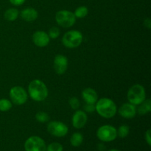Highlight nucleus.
I'll use <instances>...</instances> for the list:
<instances>
[{
	"mask_svg": "<svg viewBox=\"0 0 151 151\" xmlns=\"http://www.w3.org/2000/svg\"><path fill=\"white\" fill-rule=\"evenodd\" d=\"M9 1H10V2L13 5L19 6L23 4L26 0H9Z\"/></svg>",
	"mask_w": 151,
	"mask_h": 151,
	"instance_id": "28",
	"label": "nucleus"
},
{
	"mask_svg": "<svg viewBox=\"0 0 151 151\" xmlns=\"http://www.w3.org/2000/svg\"><path fill=\"white\" fill-rule=\"evenodd\" d=\"M13 107V103L10 100L5 98L0 99V111H8Z\"/></svg>",
	"mask_w": 151,
	"mask_h": 151,
	"instance_id": "20",
	"label": "nucleus"
},
{
	"mask_svg": "<svg viewBox=\"0 0 151 151\" xmlns=\"http://www.w3.org/2000/svg\"><path fill=\"white\" fill-rule=\"evenodd\" d=\"M128 100L134 106H139L146 100V91L144 86L140 84H135L129 88L127 94Z\"/></svg>",
	"mask_w": 151,
	"mask_h": 151,
	"instance_id": "4",
	"label": "nucleus"
},
{
	"mask_svg": "<svg viewBox=\"0 0 151 151\" xmlns=\"http://www.w3.org/2000/svg\"><path fill=\"white\" fill-rule=\"evenodd\" d=\"M144 26L146 28H147L148 29H150L151 28V20L149 18L146 19L144 21Z\"/></svg>",
	"mask_w": 151,
	"mask_h": 151,
	"instance_id": "29",
	"label": "nucleus"
},
{
	"mask_svg": "<svg viewBox=\"0 0 151 151\" xmlns=\"http://www.w3.org/2000/svg\"><path fill=\"white\" fill-rule=\"evenodd\" d=\"M83 109L86 113H93L95 111V104L86 103L83 106Z\"/></svg>",
	"mask_w": 151,
	"mask_h": 151,
	"instance_id": "26",
	"label": "nucleus"
},
{
	"mask_svg": "<svg viewBox=\"0 0 151 151\" xmlns=\"http://www.w3.org/2000/svg\"><path fill=\"white\" fill-rule=\"evenodd\" d=\"M88 7H86V6H80L75 10L74 14H75L76 19L77 18L78 19H83V18H85L88 15Z\"/></svg>",
	"mask_w": 151,
	"mask_h": 151,
	"instance_id": "19",
	"label": "nucleus"
},
{
	"mask_svg": "<svg viewBox=\"0 0 151 151\" xmlns=\"http://www.w3.org/2000/svg\"><path fill=\"white\" fill-rule=\"evenodd\" d=\"M97 137L100 141L104 142L114 141L117 137L116 128L111 125H102L97 129Z\"/></svg>",
	"mask_w": 151,
	"mask_h": 151,
	"instance_id": "6",
	"label": "nucleus"
},
{
	"mask_svg": "<svg viewBox=\"0 0 151 151\" xmlns=\"http://www.w3.org/2000/svg\"><path fill=\"white\" fill-rule=\"evenodd\" d=\"M35 119L38 122L41 123H45V122H49L50 120V116L47 113L44 111H39L35 114Z\"/></svg>",
	"mask_w": 151,
	"mask_h": 151,
	"instance_id": "22",
	"label": "nucleus"
},
{
	"mask_svg": "<svg viewBox=\"0 0 151 151\" xmlns=\"http://www.w3.org/2000/svg\"><path fill=\"white\" fill-rule=\"evenodd\" d=\"M32 42L38 47H45L49 44L50 38L48 34L44 31L38 30L32 35Z\"/></svg>",
	"mask_w": 151,
	"mask_h": 151,
	"instance_id": "13",
	"label": "nucleus"
},
{
	"mask_svg": "<svg viewBox=\"0 0 151 151\" xmlns=\"http://www.w3.org/2000/svg\"><path fill=\"white\" fill-rule=\"evenodd\" d=\"M28 93L31 99L36 102H42L48 97V88L41 80L35 79L31 81L28 86Z\"/></svg>",
	"mask_w": 151,
	"mask_h": 151,
	"instance_id": "2",
	"label": "nucleus"
},
{
	"mask_svg": "<svg viewBox=\"0 0 151 151\" xmlns=\"http://www.w3.org/2000/svg\"><path fill=\"white\" fill-rule=\"evenodd\" d=\"M151 111V101L150 99H147L139 105L138 109L137 108V114L139 115H145Z\"/></svg>",
	"mask_w": 151,
	"mask_h": 151,
	"instance_id": "16",
	"label": "nucleus"
},
{
	"mask_svg": "<svg viewBox=\"0 0 151 151\" xmlns=\"http://www.w3.org/2000/svg\"><path fill=\"white\" fill-rule=\"evenodd\" d=\"M20 16L23 20L27 22H32L37 19L38 16V13L35 8L27 7L22 10L20 13Z\"/></svg>",
	"mask_w": 151,
	"mask_h": 151,
	"instance_id": "15",
	"label": "nucleus"
},
{
	"mask_svg": "<svg viewBox=\"0 0 151 151\" xmlns=\"http://www.w3.org/2000/svg\"><path fill=\"white\" fill-rule=\"evenodd\" d=\"M47 34H48L50 38L55 39V38L59 37V35H60V31L57 27H52V28H50V30H49V32Z\"/></svg>",
	"mask_w": 151,
	"mask_h": 151,
	"instance_id": "24",
	"label": "nucleus"
},
{
	"mask_svg": "<svg viewBox=\"0 0 151 151\" xmlns=\"http://www.w3.org/2000/svg\"><path fill=\"white\" fill-rule=\"evenodd\" d=\"M9 95L11 100L10 101L16 106H22L27 101V93L26 90L20 86L12 87L10 90Z\"/></svg>",
	"mask_w": 151,
	"mask_h": 151,
	"instance_id": "7",
	"label": "nucleus"
},
{
	"mask_svg": "<svg viewBox=\"0 0 151 151\" xmlns=\"http://www.w3.org/2000/svg\"><path fill=\"white\" fill-rule=\"evenodd\" d=\"M55 21L59 26L64 28H69L75 24L76 22V17L72 11L62 10L56 13Z\"/></svg>",
	"mask_w": 151,
	"mask_h": 151,
	"instance_id": "5",
	"label": "nucleus"
},
{
	"mask_svg": "<svg viewBox=\"0 0 151 151\" xmlns=\"http://www.w3.org/2000/svg\"><path fill=\"white\" fill-rule=\"evenodd\" d=\"M95 111L100 116L106 119H111L116 115L117 107L114 102L108 97H103L97 100L95 103Z\"/></svg>",
	"mask_w": 151,
	"mask_h": 151,
	"instance_id": "1",
	"label": "nucleus"
},
{
	"mask_svg": "<svg viewBox=\"0 0 151 151\" xmlns=\"http://www.w3.org/2000/svg\"><path fill=\"white\" fill-rule=\"evenodd\" d=\"M116 132H117V137H120V138H125L129 134V126L126 125H120L118 129H116Z\"/></svg>",
	"mask_w": 151,
	"mask_h": 151,
	"instance_id": "21",
	"label": "nucleus"
},
{
	"mask_svg": "<svg viewBox=\"0 0 151 151\" xmlns=\"http://www.w3.org/2000/svg\"><path fill=\"white\" fill-rule=\"evenodd\" d=\"M68 68V59L63 55H57L54 59V69L58 75H63Z\"/></svg>",
	"mask_w": 151,
	"mask_h": 151,
	"instance_id": "12",
	"label": "nucleus"
},
{
	"mask_svg": "<svg viewBox=\"0 0 151 151\" xmlns=\"http://www.w3.org/2000/svg\"><path fill=\"white\" fill-rule=\"evenodd\" d=\"M83 36L81 32L76 29H71L66 32L62 38L63 46L69 49H75L82 44Z\"/></svg>",
	"mask_w": 151,
	"mask_h": 151,
	"instance_id": "3",
	"label": "nucleus"
},
{
	"mask_svg": "<svg viewBox=\"0 0 151 151\" xmlns=\"http://www.w3.org/2000/svg\"><path fill=\"white\" fill-rule=\"evenodd\" d=\"M47 131L55 137H63L67 135L69 128L60 121H51L47 125Z\"/></svg>",
	"mask_w": 151,
	"mask_h": 151,
	"instance_id": "8",
	"label": "nucleus"
},
{
	"mask_svg": "<svg viewBox=\"0 0 151 151\" xmlns=\"http://www.w3.org/2000/svg\"><path fill=\"white\" fill-rule=\"evenodd\" d=\"M88 116L84 111L77 110L72 115V126L76 129H81L87 123Z\"/></svg>",
	"mask_w": 151,
	"mask_h": 151,
	"instance_id": "10",
	"label": "nucleus"
},
{
	"mask_svg": "<svg viewBox=\"0 0 151 151\" xmlns=\"http://www.w3.org/2000/svg\"><path fill=\"white\" fill-rule=\"evenodd\" d=\"M82 97L86 103L95 104L98 100V94L93 88H86L82 91Z\"/></svg>",
	"mask_w": 151,
	"mask_h": 151,
	"instance_id": "14",
	"label": "nucleus"
},
{
	"mask_svg": "<svg viewBox=\"0 0 151 151\" xmlns=\"http://www.w3.org/2000/svg\"><path fill=\"white\" fill-rule=\"evenodd\" d=\"M19 12L17 9L16 8H9L4 12V17L8 22H13L16 19H17V18L19 17Z\"/></svg>",
	"mask_w": 151,
	"mask_h": 151,
	"instance_id": "17",
	"label": "nucleus"
},
{
	"mask_svg": "<svg viewBox=\"0 0 151 151\" xmlns=\"http://www.w3.org/2000/svg\"><path fill=\"white\" fill-rule=\"evenodd\" d=\"M83 142V136L81 133H74L70 137V143L73 147H79Z\"/></svg>",
	"mask_w": 151,
	"mask_h": 151,
	"instance_id": "18",
	"label": "nucleus"
},
{
	"mask_svg": "<svg viewBox=\"0 0 151 151\" xmlns=\"http://www.w3.org/2000/svg\"><path fill=\"white\" fill-rule=\"evenodd\" d=\"M145 139L149 146L151 145V130L148 129L145 134Z\"/></svg>",
	"mask_w": 151,
	"mask_h": 151,
	"instance_id": "27",
	"label": "nucleus"
},
{
	"mask_svg": "<svg viewBox=\"0 0 151 151\" xmlns=\"http://www.w3.org/2000/svg\"><path fill=\"white\" fill-rule=\"evenodd\" d=\"M117 111L125 119H133L137 115V106L130 103H125L119 107Z\"/></svg>",
	"mask_w": 151,
	"mask_h": 151,
	"instance_id": "11",
	"label": "nucleus"
},
{
	"mask_svg": "<svg viewBox=\"0 0 151 151\" xmlns=\"http://www.w3.org/2000/svg\"><path fill=\"white\" fill-rule=\"evenodd\" d=\"M63 147L60 143L52 142L47 146L46 151H63Z\"/></svg>",
	"mask_w": 151,
	"mask_h": 151,
	"instance_id": "23",
	"label": "nucleus"
},
{
	"mask_svg": "<svg viewBox=\"0 0 151 151\" xmlns=\"http://www.w3.org/2000/svg\"><path fill=\"white\" fill-rule=\"evenodd\" d=\"M108 151H121V150H117V149H111V150H109Z\"/></svg>",
	"mask_w": 151,
	"mask_h": 151,
	"instance_id": "30",
	"label": "nucleus"
},
{
	"mask_svg": "<svg viewBox=\"0 0 151 151\" xmlns=\"http://www.w3.org/2000/svg\"><path fill=\"white\" fill-rule=\"evenodd\" d=\"M69 104L73 110H78L79 109L81 103H80V100L78 97H72L69 99Z\"/></svg>",
	"mask_w": 151,
	"mask_h": 151,
	"instance_id": "25",
	"label": "nucleus"
},
{
	"mask_svg": "<svg viewBox=\"0 0 151 151\" xmlns=\"http://www.w3.org/2000/svg\"><path fill=\"white\" fill-rule=\"evenodd\" d=\"M25 151H46L47 145L45 141L38 136L29 137L24 142Z\"/></svg>",
	"mask_w": 151,
	"mask_h": 151,
	"instance_id": "9",
	"label": "nucleus"
}]
</instances>
